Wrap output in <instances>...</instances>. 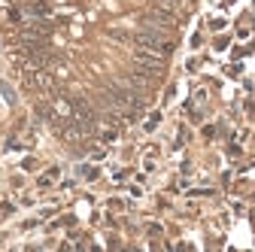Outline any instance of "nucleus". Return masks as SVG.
I'll use <instances>...</instances> for the list:
<instances>
[{
	"label": "nucleus",
	"mask_w": 255,
	"mask_h": 252,
	"mask_svg": "<svg viewBox=\"0 0 255 252\" xmlns=\"http://www.w3.org/2000/svg\"><path fill=\"white\" fill-rule=\"evenodd\" d=\"M170 3H176V6H179V3H182V0H170Z\"/></svg>",
	"instance_id": "5"
},
{
	"label": "nucleus",
	"mask_w": 255,
	"mask_h": 252,
	"mask_svg": "<svg viewBox=\"0 0 255 252\" xmlns=\"http://www.w3.org/2000/svg\"><path fill=\"white\" fill-rule=\"evenodd\" d=\"M134 61H137V67H143V73H146V76H155L158 70L164 67V61H167V58H161V55H152V52H143V49H137V52H134Z\"/></svg>",
	"instance_id": "3"
},
{
	"label": "nucleus",
	"mask_w": 255,
	"mask_h": 252,
	"mask_svg": "<svg viewBox=\"0 0 255 252\" xmlns=\"http://www.w3.org/2000/svg\"><path fill=\"white\" fill-rule=\"evenodd\" d=\"M143 27L146 30H155V34H164V37H170L173 30H176V18H173V12H164V9H149L146 15H143Z\"/></svg>",
	"instance_id": "2"
},
{
	"label": "nucleus",
	"mask_w": 255,
	"mask_h": 252,
	"mask_svg": "<svg viewBox=\"0 0 255 252\" xmlns=\"http://www.w3.org/2000/svg\"><path fill=\"white\" fill-rule=\"evenodd\" d=\"M27 12L37 15V18H46V15H49V6H46V3H37V0H34V3H27Z\"/></svg>",
	"instance_id": "4"
},
{
	"label": "nucleus",
	"mask_w": 255,
	"mask_h": 252,
	"mask_svg": "<svg viewBox=\"0 0 255 252\" xmlns=\"http://www.w3.org/2000/svg\"><path fill=\"white\" fill-rule=\"evenodd\" d=\"M134 43H137V49L152 52V55H161V58H167L173 52V43L164 34H155V30H146V27H140L134 34Z\"/></svg>",
	"instance_id": "1"
}]
</instances>
